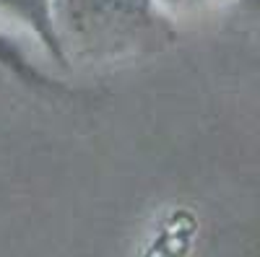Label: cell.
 I'll use <instances>...</instances> for the list:
<instances>
[{
	"label": "cell",
	"mask_w": 260,
	"mask_h": 257,
	"mask_svg": "<svg viewBox=\"0 0 260 257\" xmlns=\"http://www.w3.org/2000/svg\"><path fill=\"white\" fill-rule=\"evenodd\" d=\"M245 3H250V6H255V0H245Z\"/></svg>",
	"instance_id": "5"
},
{
	"label": "cell",
	"mask_w": 260,
	"mask_h": 257,
	"mask_svg": "<svg viewBox=\"0 0 260 257\" xmlns=\"http://www.w3.org/2000/svg\"><path fill=\"white\" fill-rule=\"evenodd\" d=\"M18 34L8 31L0 24V70L13 76L18 83H24L26 89L37 94H47V96H62L71 94V89L65 86L62 78H57L50 68H45L42 62L26 50V45H21Z\"/></svg>",
	"instance_id": "3"
},
{
	"label": "cell",
	"mask_w": 260,
	"mask_h": 257,
	"mask_svg": "<svg viewBox=\"0 0 260 257\" xmlns=\"http://www.w3.org/2000/svg\"><path fill=\"white\" fill-rule=\"evenodd\" d=\"M0 24H8L21 39H31L55 68H68L52 24V0H0Z\"/></svg>",
	"instance_id": "2"
},
{
	"label": "cell",
	"mask_w": 260,
	"mask_h": 257,
	"mask_svg": "<svg viewBox=\"0 0 260 257\" xmlns=\"http://www.w3.org/2000/svg\"><path fill=\"white\" fill-rule=\"evenodd\" d=\"M224 0H154L161 16L169 21H185V18H198L211 11H216Z\"/></svg>",
	"instance_id": "4"
},
{
	"label": "cell",
	"mask_w": 260,
	"mask_h": 257,
	"mask_svg": "<svg viewBox=\"0 0 260 257\" xmlns=\"http://www.w3.org/2000/svg\"><path fill=\"white\" fill-rule=\"evenodd\" d=\"M52 24L68 65L141 57L175 39L154 0H52Z\"/></svg>",
	"instance_id": "1"
}]
</instances>
